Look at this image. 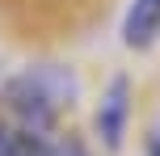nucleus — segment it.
I'll list each match as a JSON object with an SVG mask.
<instances>
[{
    "mask_svg": "<svg viewBox=\"0 0 160 156\" xmlns=\"http://www.w3.org/2000/svg\"><path fill=\"white\" fill-rule=\"evenodd\" d=\"M0 156H93L80 135L63 131H21V127H8L4 143H0Z\"/></svg>",
    "mask_w": 160,
    "mask_h": 156,
    "instance_id": "nucleus-3",
    "label": "nucleus"
},
{
    "mask_svg": "<svg viewBox=\"0 0 160 156\" xmlns=\"http://www.w3.org/2000/svg\"><path fill=\"white\" fill-rule=\"evenodd\" d=\"M143 156H160V118L148 127V135H143Z\"/></svg>",
    "mask_w": 160,
    "mask_h": 156,
    "instance_id": "nucleus-5",
    "label": "nucleus"
},
{
    "mask_svg": "<svg viewBox=\"0 0 160 156\" xmlns=\"http://www.w3.org/2000/svg\"><path fill=\"white\" fill-rule=\"evenodd\" d=\"M80 101V76L76 68L59 59H38V63L17 68L0 80V118L21 131H55Z\"/></svg>",
    "mask_w": 160,
    "mask_h": 156,
    "instance_id": "nucleus-1",
    "label": "nucleus"
},
{
    "mask_svg": "<svg viewBox=\"0 0 160 156\" xmlns=\"http://www.w3.org/2000/svg\"><path fill=\"white\" fill-rule=\"evenodd\" d=\"M4 135H8V123H4V118H0V143H4Z\"/></svg>",
    "mask_w": 160,
    "mask_h": 156,
    "instance_id": "nucleus-6",
    "label": "nucleus"
},
{
    "mask_svg": "<svg viewBox=\"0 0 160 156\" xmlns=\"http://www.w3.org/2000/svg\"><path fill=\"white\" fill-rule=\"evenodd\" d=\"M122 47L127 51H148L160 38V0H131L122 13Z\"/></svg>",
    "mask_w": 160,
    "mask_h": 156,
    "instance_id": "nucleus-4",
    "label": "nucleus"
},
{
    "mask_svg": "<svg viewBox=\"0 0 160 156\" xmlns=\"http://www.w3.org/2000/svg\"><path fill=\"white\" fill-rule=\"evenodd\" d=\"M131 110H135V89H131V76H110V84L101 89L93 106V135L101 143V152L118 156L122 143L131 135Z\"/></svg>",
    "mask_w": 160,
    "mask_h": 156,
    "instance_id": "nucleus-2",
    "label": "nucleus"
}]
</instances>
